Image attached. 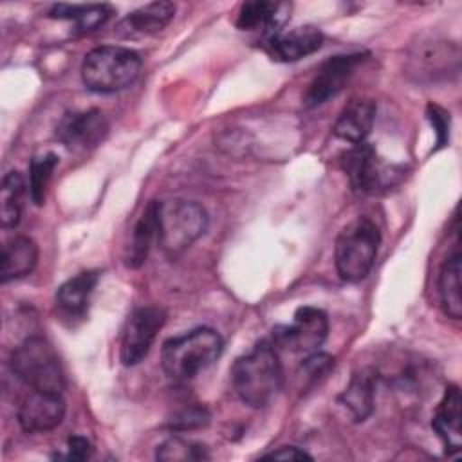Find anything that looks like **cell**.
<instances>
[{"instance_id": "cell-6", "label": "cell", "mask_w": 462, "mask_h": 462, "mask_svg": "<svg viewBox=\"0 0 462 462\" xmlns=\"http://www.w3.org/2000/svg\"><path fill=\"white\" fill-rule=\"evenodd\" d=\"M13 374L31 390L61 393L65 375L58 354L51 343L40 336L25 337L11 354Z\"/></svg>"}, {"instance_id": "cell-3", "label": "cell", "mask_w": 462, "mask_h": 462, "mask_svg": "<svg viewBox=\"0 0 462 462\" xmlns=\"http://www.w3.org/2000/svg\"><path fill=\"white\" fill-rule=\"evenodd\" d=\"M81 81L96 94H114L128 88L141 72V58L121 45H101L88 51L81 63Z\"/></svg>"}, {"instance_id": "cell-11", "label": "cell", "mask_w": 462, "mask_h": 462, "mask_svg": "<svg viewBox=\"0 0 462 462\" xmlns=\"http://www.w3.org/2000/svg\"><path fill=\"white\" fill-rule=\"evenodd\" d=\"M108 134V121L97 108L67 112L56 125V139L70 150L97 146Z\"/></svg>"}, {"instance_id": "cell-30", "label": "cell", "mask_w": 462, "mask_h": 462, "mask_svg": "<svg viewBox=\"0 0 462 462\" xmlns=\"http://www.w3.org/2000/svg\"><path fill=\"white\" fill-rule=\"evenodd\" d=\"M92 455H94V446H92V442L87 437H83V435H70L67 439L65 458L81 462V460H88Z\"/></svg>"}, {"instance_id": "cell-9", "label": "cell", "mask_w": 462, "mask_h": 462, "mask_svg": "<svg viewBox=\"0 0 462 462\" xmlns=\"http://www.w3.org/2000/svg\"><path fill=\"white\" fill-rule=\"evenodd\" d=\"M164 321L166 312L155 305L137 307L128 316L119 343V359L125 366H135L148 356Z\"/></svg>"}, {"instance_id": "cell-2", "label": "cell", "mask_w": 462, "mask_h": 462, "mask_svg": "<svg viewBox=\"0 0 462 462\" xmlns=\"http://www.w3.org/2000/svg\"><path fill=\"white\" fill-rule=\"evenodd\" d=\"M222 352V336L215 328L199 327L162 343L161 366L170 379L188 381L209 368Z\"/></svg>"}, {"instance_id": "cell-18", "label": "cell", "mask_w": 462, "mask_h": 462, "mask_svg": "<svg viewBox=\"0 0 462 462\" xmlns=\"http://www.w3.org/2000/svg\"><path fill=\"white\" fill-rule=\"evenodd\" d=\"M175 14V4L152 2L132 13H128L116 27V32L123 38L148 36L162 31Z\"/></svg>"}, {"instance_id": "cell-27", "label": "cell", "mask_w": 462, "mask_h": 462, "mask_svg": "<svg viewBox=\"0 0 462 462\" xmlns=\"http://www.w3.org/2000/svg\"><path fill=\"white\" fill-rule=\"evenodd\" d=\"M334 368V357L330 354H325V352H312V354H307V357L301 361L300 365V375L314 384L316 381L323 379L330 370Z\"/></svg>"}, {"instance_id": "cell-28", "label": "cell", "mask_w": 462, "mask_h": 462, "mask_svg": "<svg viewBox=\"0 0 462 462\" xmlns=\"http://www.w3.org/2000/svg\"><path fill=\"white\" fill-rule=\"evenodd\" d=\"M426 117L428 121L431 123L433 130H435V135H437V148H442L448 144L449 141V125H451V119H449V112H446L442 106L439 105H433L430 103L428 108H426Z\"/></svg>"}, {"instance_id": "cell-13", "label": "cell", "mask_w": 462, "mask_h": 462, "mask_svg": "<svg viewBox=\"0 0 462 462\" xmlns=\"http://www.w3.org/2000/svg\"><path fill=\"white\" fill-rule=\"evenodd\" d=\"M323 40V32L316 25H300L263 40V51L274 61L292 63L319 51Z\"/></svg>"}, {"instance_id": "cell-31", "label": "cell", "mask_w": 462, "mask_h": 462, "mask_svg": "<svg viewBox=\"0 0 462 462\" xmlns=\"http://www.w3.org/2000/svg\"><path fill=\"white\" fill-rule=\"evenodd\" d=\"M262 458H273V460H312V455H309L305 449H301L298 446H282L276 451L262 455Z\"/></svg>"}, {"instance_id": "cell-21", "label": "cell", "mask_w": 462, "mask_h": 462, "mask_svg": "<svg viewBox=\"0 0 462 462\" xmlns=\"http://www.w3.org/2000/svg\"><path fill=\"white\" fill-rule=\"evenodd\" d=\"M153 240H157V200L148 202L132 229L130 242L125 251L126 267L139 269L146 262Z\"/></svg>"}, {"instance_id": "cell-15", "label": "cell", "mask_w": 462, "mask_h": 462, "mask_svg": "<svg viewBox=\"0 0 462 462\" xmlns=\"http://www.w3.org/2000/svg\"><path fill=\"white\" fill-rule=\"evenodd\" d=\"M97 282H99L97 271H83L69 278L67 282H63L58 287L54 296L58 316L63 321H69L72 325L83 319L88 312L90 298L94 294Z\"/></svg>"}, {"instance_id": "cell-12", "label": "cell", "mask_w": 462, "mask_h": 462, "mask_svg": "<svg viewBox=\"0 0 462 462\" xmlns=\"http://www.w3.org/2000/svg\"><path fill=\"white\" fill-rule=\"evenodd\" d=\"M65 399L61 393L32 390L18 406V424L25 433H45L65 419Z\"/></svg>"}, {"instance_id": "cell-5", "label": "cell", "mask_w": 462, "mask_h": 462, "mask_svg": "<svg viewBox=\"0 0 462 462\" xmlns=\"http://www.w3.org/2000/svg\"><path fill=\"white\" fill-rule=\"evenodd\" d=\"M208 222L204 206L195 200L157 202V244L168 256H177L206 233Z\"/></svg>"}, {"instance_id": "cell-14", "label": "cell", "mask_w": 462, "mask_h": 462, "mask_svg": "<svg viewBox=\"0 0 462 462\" xmlns=\"http://www.w3.org/2000/svg\"><path fill=\"white\" fill-rule=\"evenodd\" d=\"M292 5L287 2L253 0L244 2L236 14V27L245 32H260L263 40L283 31Z\"/></svg>"}, {"instance_id": "cell-25", "label": "cell", "mask_w": 462, "mask_h": 462, "mask_svg": "<svg viewBox=\"0 0 462 462\" xmlns=\"http://www.w3.org/2000/svg\"><path fill=\"white\" fill-rule=\"evenodd\" d=\"M155 458L161 462H195L206 460L209 455L206 446L200 442L182 437H170L157 446Z\"/></svg>"}, {"instance_id": "cell-19", "label": "cell", "mask_w": 462, "mask_h": 462, "mask_svg": "<svg viewBox=\"0 0 462 462\" xmlns=\"http://www.w3.org/2000/svg\"><path fill=\"white\" fill-rule=\"evenodd\" d=\"M377 375L372 368H363L350 377V383L339 395V404L348 411L354 422H365L375 406Z\"/></svg>"}, {"instance_id": "cell-24", "label": "cell", "mask_w": 462, "mask_h": 462, "mask_svg": "<svg viewBox=\"0 0 462 462\" xmlns=\"http://www.w3.org/2000/svg\"><path fill=\"white\" fill-rule=\"evenodd\" d=\"M29 189L23 175L16 170L7 171L0 188V222L4 229L16 227L22 217V200Z\"/></svg>"}, {"instance_id": "cell-29", "label": "cell", "mask_w": 462, "mask_h": 462, "mask_svg": "<svg viewBox=\"0 0 462 462\" xmlns=\"http://www.w3.org/2000/svg\"><path fill=\"white\" fill-rule=\"evenodd\" d=\"M208 422H209V413L206 411V408L191 406V408L182 410L180 413H177L171 419L170 428H173V430H193V428L206 426Z\"/></svg>"}, {"instance_id": "cell-4", "label": "cell", "mask_w": 462, "mask_h": 462, "mask_svg": "<svg viewBox=\"0 0 462 462\" xmlns=\"http://www.w3.org/2000/svg\"><path fill=\"white\" fill-rule=\"evenodd\" d=\"M381 231L368 217H357L337 235L334 245V263L341 280L357 283L365 280L377 258Z\"/></svg>"}, {"instance_id": "cell-26", "label": "cell", "mask_w": 462, "mask_h": 462, "mask_svg": "<svg viewBox=\"0 0 462 462\" xmlns=\"http://www.w3.org/2000/svg\"><path fill=\"white\" fill-rule=\"evenodd\" d=\"M56 164H58V155L52 152L32 157L29 164V180H27L29 197L36 206H42L45 202V191Z\"/></svg>"}, {"instance_id": "cell-8", "label": "cell", "mask_w": 462, "mask_h": 462, "mask_svg": "<svg viewBox=\"0 0 462 462\" xmlns=\"http://www.w3.org/2000/svg\"><path fill=\"white\" fill-rule=\"evenodd\" d=\"M327 334L328 318L325 310L312 305H303L296 309L292 323L276 327L269 339L278 350L289 348L292 352L312 354L323 345Z\"/></svg>"}, {"instance_id": "cell-7", "label": "cell", "mask_w": 462, "mask_h": 462, "mask_svg": "<svg viewBox=\"0 0 462 462\" xmlns=\"http://www.w3.org/2000/svg\"><path fill=\"white\" fill-rule=\"evenodd\" d=\"M339 166L348 177L350 186L357 193L372 195L386 189L393 184L395 173L392 168L384 166L375 152V148L368 143L352 144L339 155Z\"/></svg>"}, {"instance_id": "cell-17", "label": "cell", "mask_w": 462, "mask_h": 462, "mask_svg": "<svg viewBox=\"0 0 462 462\" xmlns=\"http://www.w3.org/2000/svg\"><path fill=\"white\" fill-rule=\"evenodd\" d=\"M377 105L370 97H352L339 112L334 123V134L352 144L365 143L372 132Z\"/></svg>"}, {"instance_id": "cell-10", "label": "cell", "mask_w": 462, "mask_h": 462, "mask_svg": "<svg viewBox=\"0 0 462 462\" xmlns=\"http://www.w3.org/2000/svg\"><path fill=\"white\" fill-rule=\"evenodd\" d=\"M363 60H365V54L354 52V54H337L323 61L303 94L305 106L314 108L327 103L330 97L337 96L345 88V85L350 81V78L354 76L356 69L363 63Z\"/></svg>"}, {"instance_id": "cell-22", "label": "cell", "mask_w": 462, "mask_h": 462, "mask_svg": "<svg viewBox=\"0 0 462 462\" xmlns=\"http://www.w3.org/2000/svg\"><path fill=\"white\" fill-rule=\"evenodd\" d=\"M439 298L448 318H462V256L458 251L449 254L440 267Z\"/></svg>"}, {"instance_id": "cell-1", "label": "cell", "mask_w": 462, "mask_h": 462, "mask_svg": "<svg viewBox=\"0 0 462 462\" xmlns=\"http://www.w3.org/2000/svg\"><path fill=\"white\" fill-rule=\"evenodd\" d=\"M229 375L240 401L262 408L274 399L283 383L280 350L271 339H263L247 354L236 357Z\"/></svg>"}, {"instance_id": "cell-16", "label": "cell", "mask_w": 462, "mask_h": 462, "mask_svg": "<svg viewBox=\"0 0 462 462\" xmlns=\"http://www.w3.org/2000/svg\"><path fill=\"white\" fill-rule=\"evenodd\" d=\"M431 428L446 453H457L462 446V397L457 384H449L437 404Z\"/></svg>"}, {"instance_id": "cell-20", "label": "cell", "mask_w": 462, "mask_h": 462, "mask_svg": "<svg viewBox=\"0 0 462 462\" xmlns=\"http://www.w3.org/2000/svg\"><path fill=\"white\" fill-rule=\"evenodd\" d=\"M38 245L32 238L18 235L2 245L0 280L2 283L25 278L38 263Z\"/></svg>"}, {"instance_id": "cell-23", "label": "cell", "mask_w": 462, "mask_h": 462, "mask_svg": "<svg viewBox=\"0 0 462 462\" xmlns=\"http://www.w3.org/2000/svg\"><path fill=\"white\" fill-rule=\"evenodd\" d=\"M110 14L112 7L106 4H56L49 11L51 18L74 22L78 34L96 31L110 18Z\"/></svg>"}]
</instances>
